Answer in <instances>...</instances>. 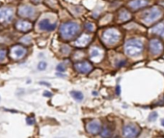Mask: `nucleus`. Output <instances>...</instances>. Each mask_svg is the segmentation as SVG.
<instances>
[{
  "mask_svg": "<svg viewBox=\"0 0 164 138\" xmlns=\"http://www.w3.org/2000/svg\"><path fill=\"white\" fill-rule=\"evenodd\" d=\"M62 51H63V53H65L66 55L70 52V48L68 47V46H63V49H62Z\"/></svg>",
  "mask_w": 164,
  "mask_h": 138,
  "instance_id": "obj_26",
  "label": "nucleus"
},
{
  "mask_svg": "<svg viewBox=\"0 0 164 138\" xmlns=\"http://www.w3.org/2000/svg\"><path fill=\"white\" fill-rule=\"evenodd\" d=\"M121 38V34L116 29H108L102 35V41L106 45H114Z\"/></svg>",
  "mask_w": 164,
  "mask_h": 138,
  "instance_id": "obj_4",
  "label": "nucleus"
},
{
  "mask_svg": "<svg viewBox=\"0 0 164 138\" xmlns=\"http://www.w3.org/2000/svg\"><path fill=\"white\" fill-rule=\"evenodd\" d=\"M26 54V49L22 46H14L11 51H10V56H11L15 60H19V58H22Z\"/></svg>",
  "mask_w": 164,
  "mask_h": 138,
  "instance_id": "obj_8",
  "label": "nucleus"
},
{
  "mask_svg": "<svg viewBox=\"0 0 164 138\" xmlns=\"http://www.w3.org/2000/svg\"><path fill=\"white\" fill-rule=\"evenodd\" d=\"M16 28L17 30L21 31V32H27L32 28V24L28 21H24V20H19L16 22Z\"/></svg>",
  "mask_w": 164,
  "mask_h": 138,
  "instance_id": "obj_15",
  "label": "nucleus"
},
{
  "mask_svg": "<svg viewBox=\"0 0 164 138\" xmlns=\"http://www.w3.org/2000/svg\"><path fill=\"white\" fill-rule=\"evenodd\" d=\"M74 68L76 69L77 72L82 73V74H88L92 71V65L88 62H81V63H76L74 64Z\"/></svg>",
  "mask_w": 164,
  "mask_h": 138,
  "instance_id": "obj_9",
  "label": "nucleus"
},
{
  "mask_svg": "<svg viewBox=\"0 0 164 138\" xmlns=\"http://www.w3.org/2000/svg\"><path fill=\"white\" fill-rule=\"evenodd\" d=\"M152 33L164 37V24L159 23V24H157L154 27H152Z\"/></svg>",
  "mask_w": 164,
  "mask_h": 138,
  "instance_id": "obj_18",
  "label": "nucleus"
},
{
  "mask_svg": "<svg viewBox=\"0 0 164 138\" xmlns=\"http://www.w3.org/2000/svg\"><path fill=\"white\" fill-rule=\"evenodd\" d=\"M148 4V0H131V1L129 2V7L132 11H138V10L146 7Z\"/></svg>",
  "mask_w": 164,
  "mask_h": 138,
  "instance_id": "obj_11",
  "label": "nucleus"
},
{
  "mask_svg": "<svg viewBox=\"0 0 164 138\" xmlns=\"http://www.w3.org/2000/svg\"><path fill=\"white\" fill-rule=\"evenodd\" d=\"M162 15H163L162 10L159 7L154 6L144 12L142 16V21L144 22L145 25L150 26L151 24L157 21L159 18H161Z\"/></svg>",
  "mask_w": 164,
  "mask_h": 138,
  "instance_id": "obj_1",
  "label": "nucleus"
},
{
  "mask_svg": "<svg viewBox=\"0 0 164 138\" xmlns=\"http://www.w3.org/2000/svg\"><path fill=\"white\" fill-rule=\"evenodd\" d=\"M56 69H57V71H59V72H65V70H66V66H65V64L60 63V64H58V65H57Z\"/></svg>",
  "mask_w": 164,
  "mask_h": 138,
  "instance_id": "obj_24",
  "label": "nucleus"
},
{
  "mask_svg": "<svg viewBox=\"0 0 164 138\" xmlns=\"http://www.w3.org/2000/svg\"><path fill=\"white\" fill-rule=\"evenodd\" d=\"M39 28L44 31H52L56 28V23H51L48 18H43L39 22Z\"/></svg>",
  "mask_w": 164,
  "mask_h": 138,
  "instance_id": "obj_12",
  "label": "nucleus"
},
{
  "mask_svg": "<svg viewBox=\"0 0 164 138\" xmlns=\"http://www.w3.org/2000/svg\"><path fill=\"white\" fill-rule=\"evenodd\" d=\"M71 95L73 96V98H74L77 101H82L83 100V94L79 91H72Z\"/></svg>",
  "mask_w": 164,
  "mask_h": 138,
  "instance_id": "obj_19",
  "label": "nucleus"
},
{
  "mask_svg": "<svg viewBox=\"0 0 164 138\" xmlns=\"http://www.w3.org/2000/svg\"><path fill=\"white\" fill-rule=\"evenodd\" d=\"M27 122H28V124L29 125H32V124H34V119H27Z\"/></svg>",
  "mask_w": 164,
  "mask_h": 138,
  "instance_id": "obj_28",
  "label": "nucleus"
},
{
  "mask_svg": "<svg viewBox=\"0 0 164 138\" xmlns=\"http://www.w3.org/2000/svg\"><path fill=\"white\" fill-rule=\"evenodd\" d=\"M6 51L4 49H0V62H3L6 58Z\"/></svg>",
  "mask_w": 164,
  "mask_h": 138,
  "instance_id": "obj_23",
  "label": "nucleus"
},
{
  "mask_svg": "<svg viewBox=\"0 0 164 138\" xmlns=\"http://www.w3.org/2000/svg\"><path fill=\"white\" fill-rule=\"evenodd\" d=\"M37 1H39V0H37Z\"/></svg>",
  "mask_w": 164,
  "mask_h": 138,
  "instance_id": "obj_32",
  "label": "nucleus"
},
{
  "mask_svg": "<svg viewBox=\"0 0 164 138\" xmlns=\"http://www.w3.org/2000/svg\"><path fill=\"white\" fill-rule=\"evenodd\" d=\"M46 66H47V64H46L45 62H40L38 64V69L39 70H45V69L46 68Z\"/></svg>",
  "mask_w": 164,
  "mask_h": 138,
  "instance_id": "obj_21",
  "label": "nucleus"
},
{
  "mask_svg": "<svg viewBox=\"0 0 164 138\" xmlns=\"http://www.w3.org/2000/svg\"><path fill=\"white\" fill-rule=\"evenodd\" d=\"M90 56H91V58L94 62L99 63L102 58V52L100 50L99 48H93L91 50V52H90Z\"/></svg>",
  "mask_w": 164,
  "mask_h": 138,
  "instance_id": "obj_16",
  "label": "nucleus"
},
{
  "mask_svg": "<svg viewBox=\"0 0 164 138\" xmlns=\"http://www.w3.org/2000/svg\"><path fill=\"white\" fill-rule=\"evenodd\" d=\"M35 13H36L35 9L31 6H28V5L21 6V8L18 9V15L21 16H22V17H26V18L33 17Z\"/></svg>",
  "mask_w": 164,
  "mask_h": 138,
  "instance_id": "obj_10",
  "label": "nucleus"
},
{
  "mask_svg": "<svg viewBox=\"0 0 164 138\" xmlns=\"http://www.w3.org/2000/svg\"><path fill=\"white\" fill-rule=\"evenodd\" d=\"M45 96H48V97H50V96H51V94L49 93V91H45Z\"/></svg>",
  "mask_w": 164,
  "mask_h": 138,
  "instance_id": "obj_30",
  "label": "nucleus"
},
{
  "mask_svg": "<svg viewBox=\"0 0 164 138\" xmlns=\"http://www.w3.org/2000/svg\"><path fill=\"white\" fill-rule=\"evenodd\" d=\"M24 39H22V41L25 42V43H29L31 41V39H30V37H23Z\"/></svg>",
  "mask_w": 164,
  "mask_h": 138,
  "instance_id": "obj_27",
  "label": "nucleus"
},
{
  "mask_svg": "<svg viewBox=\"0 0 164 138\" xmlns=\"http://www.w3.org/2000/svg\"><path fill=\"white\" fill-rule=\"evenodd\" d=\"M14 17V11L11 8H1L0 9V22L8 23Z\"/></svg>",
  "mask_w": 164,
  "mask_h": 138,
  "instance_id": "obj_6",
  "label": "nucleus"
},
{
  "mask_svg": "<svg viewBox=\"0 0 164 138\" xmlns=\"http://www.w3.org/2000/svg\"><path fill=\"white\" fill-rule=\"evenodd\" d=\"M79 25L75 23V22H67L64 23L60 27V35L61 37L66 39V41H69V39L73 38L79 32Z\"/></svg>",
  "mask_w": 164,
  "mask_h": 138,
  "instance_id": "obj_3",
  "label": "nucleus"
},
{
  "mask_svg": "<svg viewBox=\"0 0 164 138\" xmlns=\"http://www.w3.org/2000/svg\"><path fill=\"white\" fill-rule=\"evenodd\" d=\"M85 29L87 31H89V32H92V31H94V29H95V26L92 24V23H90V22H88V23H86L85 24Z\"/></svg>",
  "mask_w": 164,
  "mask_h": 138,
  "instance_id": "obj_22",
  "label": "nucleus"
},
{
  "mask_svg": "<svg viewBox=\"0 0 164 138\" xmlns=\"http://www.w3.org/2000/svg\"><path fill=\"white\" fill-rule=\"evenodd\" d=\"M149 47H150L151 53L153 55H158L163 51L162 42L159 41V39H157V38L151 39L150 43H149Z\"/></svg>",
  "mask_w": 164,
  "mask_h": 138,
  "instance_id": "obj_7",
  "label": "nucleus"
},
{
  "mask_svg": "<svg viewBox=\"0 0 164 138\" xmlns=\"http://www.w3.org/2000/svg\"><path fill=\"white\" fill-rule=\"evenodd\" d=\"M162 126H164V120H162Z\"/></svg>",
  "mask_w": 164,
  "mask_h": 138,
  "instance_id": "obj_31",
  "label": "nucleus"
},
{
  "mask_svg": "<svg viewBox=\"0 0 164 138\" xmlns=\"http://www.w3.org/2000/svg\"><path fill=\"white\" fill-rule=\"evenodd\" d=\"M143 42L140 39L132 38L129 39L124 44V52L129 57H136L140 55L143 51Z\"/></svg>",
  "mask_w": 164,
  "mask_h": 138,
  "instance_id": "obj_2",
  "label": "nucleus"
},
{
  "mask_svg": "<svg viewBox=\"0 0 164 138\" xmlns=\"http://www.w3.org/2000/svg\"><path fill=\"white\" fill-rule=\"evenodd\" d=\"M90 41H91V37L84 34V35H81L78 38L76 39L74 44L76 47H85L87 44L90 43Z\"/></svg>",
  "mask_w": 164,
  "mask_h": 138,
  "instance_id": "obj_14",
  "label": "nucleus"
},
{
  "mask_svg": "<svg viewBox=\"0 0 164 138\" xmlns=\"http://www.w3.org/2000/svg\"><path fill=\"white\" fill-rule=\"evenodd\" d=\"M140 133V129L133 124H127L123 127V135L124 137H136Z\"/></svg>",
  "mask_w": 164,
  "mask_h": 138,
  "instance_id": "obj_5",
  "label": "nucleus"
},
{
  "mask_svg": "<svg viewBox=\"0 0 164 138\" xmlns=\"http://www.w3.org/2000/svg\"><path fill=\"white\" fill-rule=\"evenodd\" d=\"M116 91H117V94L120 95L121 93V89H120V85H117V89H116Z\"/></svg>",
  "mask_w": 164,
  "mask_h": 138,
  "instance_id": "obj_29",
  "label": "nucleus"
},
{
  "mask_svg": "<svg viewBox=\"0 0 164 138\" xmlns=\"http://www.w3.org/2000/svg\"><path fill=\"white\" fill-rule=\"evenodd\" d=\"M101 126L100 121L98 120H93L87 124V131L92 134H98L101 132Z\"/></svg>",
  "mask_w": 164,
  "mask_h": 138,
  "instance_id": "obj_13",
  "label": "nucleus"
},
{
  "mask_svg": "<svg viewBox=\"0 0 164 138\" xmlns=\"http://www.w3.org/2000/svg\"><path fill=\"white\" fill-rule=\"evenodd\" d=\"M111 134H112V132L108 127H104L103 130L101 132V135L102 137H109V136H111Z\"/></svg>",
  "mask_w": 164,
  "mask_h": 138,
  "instance_id": "obj_20",
  "label": "nucleus"
},
{
  "mask_svg": "<svg viewBox=\"0 0 164 138\" xmlns=\"http://www.w3.org/2000/svg\"><path fill=\"white\" fill-rule=\"evenodd\" d=\"M157 118V112H152L149 116V120L150 121H156Z\"/></svg>",
  "mask_w": 164,
  "mask_h": 138,
  "instance_id": "obj_25",
  "label": "nucleus"
},
{
  "mask_svg": "<svg viewBox=\"0 0 164 138\" xmlns=\"http://www.w3.org/2000/svg\"><path fill=\"white\" fill-rule=\"evenodd\" d=\"M131 19V15L130 13L128 11V10L123 9L119 12V20L122 22H125V21H129Z\"/></svg>",
  "mask_w": 164,
  "mask_h": 138,
  "instance_id": "obj_17",
  "label": "nucleus"
}]
</instances>
